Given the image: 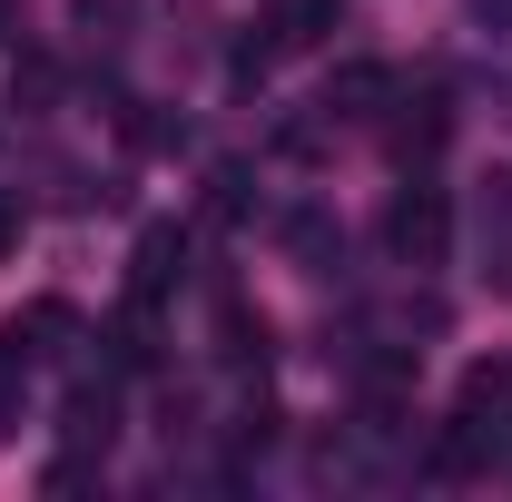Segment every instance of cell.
<instances>
[{
	"label": "cell",
	"instance_id": "obj_3",
	"mask_svg": "<svg viewBox=\"0 0 512 502\" xmlns=\"http://www.w3.org/2000/svg\"><path fill=\"white\" fill-rule=\"evenodd\" d=\"M178 227H148V237H138V276H128V296H138V306H158V296H168V286H178Z\"/></svg>",
	"mask_w": 512,
	"mask_h": 502
},
{
	"label": "cell",
	"instance_id": "obj_9",
	"mask_svg": "<svg viewBox=\"0 0 512 502\" xmlns=\"http://www.w3.org/2000/svg\"><path fill=\"white\" fill-rule=\"evenodd\" d=\"M286 247L306 256V266H316V276H335V266H345V237H335V227H325V217H286Z\"/></svg>",
	"mask_w": 512,
	"mask_h": 502
},
{
	"label": "cell",
	"instance_id": "obj_1",
	"mask_svg": "<svg viewBox=\"0 0 512 502\" xmlns=\"http://www.w3.org/2000/svg\"><path fill=\"white\" fill-rule=\"evenodd\" d=\"M384 247L404 256V266H444V247H453V207L434 188H404L394 207H384Z\"/></svg>",
	"mask_w": 512,
	"mask_h": 502
},
{
	"label": "cell",
	"instance_id": "obj_8",
	"mask_svg": "<svg viewBox=\"0 0 512 502\" xmlns=\"http://www.w3.org/2000/svg\"><path fill=\"white\" fill-rule=\"evenodd\" d=\"M217 355H227V365H256V355H266V315H247L227 296V306H217Z\"/></svg>",
	"mask_w": 512,
	"mask_h": 502
},
{
	"label": "cell",
	"instance_id": "obj_4",
	"mask_svg": "<svg viewBox=\"0 0 512 502\" xmlns=\"http://www.w3.org/2000/svg\"><path fill=\"white\" fill-rule=\"evenodd\" d=\"M394 89V69L375 60H355V69H335V89H325V119H375V99Z\"/></svg>",
	"mask_w": 512,
	"mask_h": 502
},
{
	"label": "cell",
	"instance_id": "obj_7",
	"mask_svg": "<svg viewBox=\"0 0 512 502\" xmlns=\"http://www.w3.org/2000/svg\"><path fill=\"white\" fill-rule=\"evenodd\" d=\"M109 424H119L109 384H79V394H69V414H60V434H69V443H109Z\"/></svg>",
	"mask_w": 512,
	"mask_h": 502
},
{
	"label": "cell",
	"instance_id": "obj_11",
	"mask_svg": "<svg viewBox=\"0 0 512 502\" xmlns=\"http://www.w3.org/2000/svg\"><path fill=\"white\" fill-rule=\"evenodd\" d=\"M50 89H60V79H50V60H20V69H10V99H30V109H40Z\"/></svg>",
	"mask_w": 512,
	"mask_h": 502
},
{
	"label": "cell",
	"instance_id": "obj_10",
	"mask_svg": "<svg viewBox=\"0 0 512 502\" xmlns=\"http://www.w3.org/2000/svg\"><path fill=\"white\" fill-rule=\"evenodd\" d=\"M207 217H227V227L247 217V168H217V178H207Z\"/></svg>",
	"mask_w": 512,
	"mask_h": 502
},
{
	"label": "cell",
	"instance_id": "obj_12",
	"mask_svg": "<svg viewBox=\"0 0 512 502\" xmlns=\"http://www.w3.org/2000/svg\"><path fill=\"white\" fill-rule=\"evenodd\" d=\"M10 237H20V207H10V197H0V247H10Z\"/></svg>",
	"mask_w": 512,
	"mask_h": 502
},
{
	"label": "cell",
	"instance_id": "obj_2",
	"mask_svg": "<svg viewBox=\"0 0 512 502\" xmlns=\"http://www.w3.org/2000/svg\"><path fill=\"white\" fill-rule=\"evenodd\" d=\"M463 424L473 434H503L512 424V365H473L463 375Z\"/></svg>",
	"mask_w": 512,
	"mask_h": 502
},
{
	"label": "cell",
	"instance_id": "obj_5",
	"mask_svg": "<svg viewBox=\"0 0 512 502\" xmlns=\"http://www.w3.org/2000/svg\"><path fill=\"white\" fill-rule=\"evenodd\" d=\"M266 30H276V50H306L335 30V0H266Z\"/></svg>",
	"mask_w": 512,
	"mask_h": 502
},
{
	"label": "cell",
	"instance_id": "obj_6",
	"mask_svg": "<svg viewBox=\"0 0 512 502\" xmlns=\"http://www.w3.org/2000/svg\"><path fill=\"white\" fill-rule=\"evenodd\" d=\"M434 148H444V89L404 99V119H394V158H434Z\"/></svg>",
	"mask_w": 512,
	"mask_h": 502
}]
</instances>
